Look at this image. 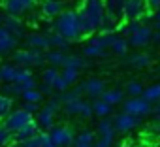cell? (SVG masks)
<instances>
[{
  "instance_id": "39",
  "label": "cell",
  "mask_w": 160,
  "mask_h": 147,
  "mask_svg": "<svg viewBox=\"0 0 160 147\" xmlns=\"http://www.w3.org/2000/svg\"><path fill=\"white\" fill-rule=\"evenodd\" d=\"M45 108H49L51 111H55V113H58L60 109H62V104H60V100H58V96H51V98H47V102L43 104Z\"/></svg>"
},
{
  "instance_id": "10",
  "label": "cell",
  "mask_w": 160,
  "mask_h": 147,
  "mask_svg": "<svg viewBox=\"0 0 160 147\" xmlns=\"http://www.w3.org/2000/svg\"><path fill=\"white\" fill-rule=\"evenodd\" d=\"M62 111H64L68 117H81V119H91V117H92V106H91L89 102H85L83 98L64 104V106H62Z\"/></svg>"
},
{
  "instance_id": "33",
  "label": "cell",
  "mask_w": 160,
  "mask_h": 147,
  "mask_svg": "<svg viewBox=\"0 0 160 147\" xmlns=\"http://www.w3.org/2000/svg\"><path fill=\"white\" fill-rule=\"evenodd\" d=\"M57 78H58V70L53 68V66H49V68H45V70L42 72V83H40V85H45V87H51V89H53Z\"/></svg>"
},
{
  "instance_id": "22",
  "label": "cell",
  "mask_w": 160,
  "mask_h": 147,
  "mask_svg": "<svg viewBox=\"0 0 160 147\" xmlns=\"http://www.w3.org/2000/svg\"><path fill=\"white\" fill-rule=\"evenodd\" d=\"M100 100H104L108 106H117V104H121V102H124V93L121 91V89H106L104 91V94L100 96Z\"/></svg>"
},
{
  "instance_id": "9",
  "label": "cell",
  "mask_w": 160,
  "mask_h": 147,
  "mask_svg": "<svg viewBox=\"0 0 160 147\" xmlns=\"http://www.w3.org/2000/svg\"><path fill=\"white\" fill-rule=\"evenodd\" d=\"M147 15V4L145 0H126L122 8V19L126 23L132 21H141Z\"/></svg>"
},
{
  "instance_id": "36",
  "label": "cell",
  "mask_w": 160,
  "mask_h": 147,
  "mask_svg": "<svg viewBox=\"0 0 160 147\" xmlns=\"http://www.w3.org/2000/svg\"><path fill=\"white\" fill-rule=\"evenodd\" d=\"M60 78L66 81L68 87H73V85L77 83V79H79V72H77V70H70V68H62Z\"/></svg>"
},
{
  "instance_id": "13",
  "label": "cell",
  "mask_w": 160,
  "mask_h": 147,
  "mask_svg": "<svg viewBox=\"0 0 160 147\" xmlns=\"http://www.w3.org/2000/svg\"><path fill=\"white\" fill-rule=\"evenodd\" d=\"M111 123H113L115 134H117V132H119V134H126V132L134 130L136 126H139V119L134 117V115H128V113H124V111L117 113V115L111 119Z\"/></svg>"
},
{
  "instance_id": "21",
  "label": "cell",
  "mask_w": 160,
  "mask_h": 147,
  "mask_svg": "<svg viewBox=\"0 0 160 147\" xmlns=\"http://www.w3.org/2000/svg\"><path fill=\"white\" fill-rule=\"evenodd\" d=\"M17 70H19V66H15V64H2L0 66V85L15 83Z\"/></svg>"
},
{
  "instance_id": "29",
  "label": "cell",
  "mask_w": 160,
  "mask_h": 147,
  "mask_svg": "<svg viewBox=\"0 0 160 147\" xmlns=\"http://www.w3.org/2000/svg\"><path fill=\"white\" fill-rule=\"evenodd\" d=\"M47 38H49V49H55V51H62V53H64V51L70 47V42H68L66 38H62L60 34H57V32L49 34Z\"/></svg>"
},
{
  "instance_id": "47",
  "label": "cell",
  "mask_w": 160,
  "mask_h": 147,
  "mask_svg": "<svg viewBox=\"0 0 160 147\" xmlns=\"http://www.w3.org/2000/svg\"><path fill=\"white\" fill-rule=\"evenodd\" d=\"M0 27H2V15H0Z\"/></svg>"
},
{
  "instance_id": "44",
  "label": "cell",
  "mask_w": 160,
  "mask_h": 147,
  "mask_svg": "<svg viewBox=\"0 0 160 147\" xmlns=\"http://www.w3.org/2000/svg\"><path fill=\"white\" fill-rule=\"evenodd\" d=\"M151 42H152V43H156V45H160V32H158V30H156V32H152Z\"/></svg>"
},
{
  "instance_id": "32",
  "label": "cell",
  "mask_w": 160,
  "mask_h": 147,
  "mask_svg": "<svg viewBox=\"0 0 160 147\" xmlns=\"http://www.w3.org/2000/svg\"><path fill=\"white\" fill-rule=\"evenodd\" d=\"M141 98H145L149 104H156V102L160 100V83H154V85H151V87L143 89Z\"/></svg>"
},
{
  "instance_id": "2",
  "label": "cell",
  "mask_w": 160,
  "mask_h": 147,
  "mask_svg": "<svg viewBox=\"0 0 160 147\" xmlns=\"http://www.w3.org/2000/svg\"><path fill=\"white\" fill-rule=\"evenodd\" d=\"M53 30L57 34H60L62 38H66L70 43L79 42L83 38L81 34V27H79V19H77V12L75 10H64L55 21H53Z\"/></svg>"
},
{
  "instance_id": "26",
  "label": "cell",
  "mask_w": 160,
  "mask_h": 147,
  "mask_svg": "<svg viewBox=\"0 0 160 147\" xmlns=\"http://www.w3.org/2000/svg\"><path fill=\"white\" fill-rule=\"evenodd\" d=\"M124 2H126V0H104L106 13L115 15V17L121 21V19H122V8H124Z\"/></svg>"
},
{
  "instance_id": "16",
  "label": "cell",
  "mask_w": 160,
  "mask_h": 147,
  "mask_svg": "<svg viewBox=\"0 0 160 147\" xmlns=\"http://www.w3.org/2000/svg\"><path fill=\"white\" fill-rule=\"evenodd\" d=\"M25 43H27L28 49H34V51H42V53L49 51V38L43 32H30V34H27L25 36Z\"/></svg>"
},
{
  "instance_id": "41",
  "label": "cell",
  "mask_w": 160,
  "mask_h": 147,
  "mask_svg": "<svg viewBox=\"0 0 160 147\" xmlns=\"http://www.w3.org/2000/svg\"><path fill=\"white\" fill-rule=\"evenodd\" d=\"M40 147H55L47 132H40Z\"/></svg>"
},
{
  "instance_id": "3",
  "label": "cell",
  "mask_w": 160,
  "mask_h": 147,
  "mask_svg": "<svg viewBox=\"0 0 160 147\" xmlns=\"http://www.w3.org/2000/svg\"><path fill=\"white\" fill-rule=\"evenodd\" d=\"M117 34H94L83 45V55L89 58H104L109 55V45L113 43Z\"/></svg>"
},
{
  "instance_id": "48",
  "label": "cell",
  "mask_w": 160,
  "mask_h": 147,
  "mask_svg": "<svg viewBox=\"0 0 160 147\" xmlns=\"http://www.w3.org/2000/svg\"><path fill=\"white\" fill-rule=\"evenodd\" d=\"M138 147H151V145H138Z\"/></svg>"
},
{
  "instance_id": "42",
  "label": "cell",
  "mask_w": 160,
  "mask_h": 147,
  "mask_svg": "<svg viewBox=\"0 0 160 147\" xmlns=\"http://www.w3.org/2000/svg\"><path fill=\"white\" fill-rule=\"evenodd\" d=\"M145 4H147V8L160 12V0H145Z\"/></svg>"
},
{
  "instance_id": "28",
  "label": "cell",
  "mask_w": 160,
  "mask_h": 147,
  "mask_svg": "<svg viewBox=\"0 0 160 147\" xmlns=\"http://www.w3.org/2000/svg\"><path fill=\"white\" fill-rule=\"evenodd\" d=\"M108 51H111V53L117 55V57H126V53H128V42H126V38H122V36L117 34Z\"/></svg>"
},
{
  "instance_id": "1",
  "label": "cell",
  "mask_w": 160,
  "mask_h": 147,
  "mask_svg": "<svg viewBox=\"0 0 160 147\" xmlns=\"http://www.w3.org/2000/svg\"><path fill=\"white\" fill-rule=\"evenodd\" d=\"M77 12V19H79V27H81V34L83 36H94L100 30L102 19L106 15V8H104V0H83Z\"/></svg>"
},
{
  "instance_id": "12",
  "label": "cell",
  "mask_w": 160,
  "mask_h": 147,
  "mask_svg": "<svg viewBox=\"0 0 160 147\" xmlns=\"http://www.w3.org/2000/svg\"><path fill=\"white\" fill-rule=\"evenodd\" d=\"M2 27L8 30V34H12L15 40H23L27 36V23L21 17H13V15H2Z\"/></svg>"
},
{
  "instance_id": "15",
  "label": "cell",
  "mask_w": 160,
  "mask_h": 147,
  "mask_svg": "<svg viewBox=\"0 0 160 147\" xmlns=\"http://www.w3.org/2000/svg\"><path fill=\"white\" fill-rule=\"evenodd\" d=\"M81 89H83V94H87L89 98L98 100L104 94V91H106V83L100 78H89V79H85L81 83Z\"/></svg>"
},
{
  "instance_id": "17",
  "label": "cell",
  "mask_w": 160,
  "mask_h": 147,
  "mask_svg": "<svg viewBox=\"0 0 160 147\" xmlns=\"http://www.w3.org/2000/svg\"><path fill=\"white\" fill-rule=\"evenodd\" d=\"M55 117H57V113H55V111H51L49 108L42 106V108L38 109L36 117H34V121H36V124H38L40 132H49V130L55 126Z\"/></svg>"
},
{
  "instance_id": "7",
  "label": "cell",
  "mask_w": 160,
  "mask_h": 147,
  "mask_svg": "<svg viewBox=\"0 0 160 147\" xmlns=\"http://www.w3.org/2000/svg\"><path fill=\"white\" fill-rule=\"evenodd\" d=\"M30 121H34V115H30V113H27L25 109H12L10 113H8V117L2 121V124L12 132V134H15V132H19L25 124H28Z\"/></svg>"
},
{
  "instance_id": "4",
  "label": "cell",
  "mask_w": 160,
  "mask_h": 147,
  "mask_svg": "<svg viewBox=\"0 0 160 147\" xmlns=\"http://www.w3.org/2000/svg\"><path fill=\"white\" fill-rule=\"evenodd\" d=\"M13 64L19 68H40L45 64V53L34 51V49H15L13 55Z\"/></svg>"
},
{
  "instance_id": "31",
  "label": "cell",
  "mask_w": 160,
  "mask_h": 147,
  "mask_svg": "<svg viewBox=\"0 0 160 147\" xmlns=\"http://www.w3.org/2000/svg\"><path fill=\"white\" fill-rule=\"evenodd\" d=\"M92 115H96V117H100V119H106V117H109V113H111V106H108L104 100H94L92 104Z\"/></svg>"
},
{
  "instance_id": "40",
  "label": "cell",
  "mask_w": 160,
  "mask_h": 147,
  "mask_svg": "<svg viewBox=\"0 0 160 147\" xmlns=\"http://www.w3.org/2000/svg\"><path fill=\"white\" fill-rule=\"evenodd\" d=\"M21 109H25V111L30 113V115H36L38 109H40V104H28V102H23V104H21Z\"/></svg>"
},
{
  "instance_id": "8",
  "label": "cell",
  "mask_w": 160,
  "mask_h": 147,
  "mask_svg": "<svg viewBox=\"0 0 160 147\" xmlns=\"http://www.w3.org/2000/svg\"><path fill=\"white\" fill-rule=\"evenodd\" d=\"M122 111L128 113V115H134V117L141 119V117H145V115H149L152 111V106L145 98L136 96V98H128V100L122 102Z\"/></svg>"
},
{
  "instance_id": "19",
  "label": "cell",
  "mask_w": 160,
  "mask_h": 147,
  "mask_svg": "<svg viewBox=\"0 0 160 147\" xmlns=\"http://www.w3.org/2000/svg\"><path fill=\"white\" fill-rule=\"evenodd\" d=\"M151 62H152V57L149 55V53H134V55H130L128 58H126V64L130 66V68H136V70H143V68H149L151 66Z\"/></svg>"
},
{
  "instance_id": "35",
  "label": "cell",
  "mask_w": 160,
  "mask_h": 147,
  "mask_svg": "<svg viewBox=\"0 0 160 147\" xmlns=\"http://www.w3.org/2000/svg\"><path fill=\"white\" fill-rule=\"evenodd\" d=\"M21 98H23V102H28V104H42L43 102V94L38 91V87L30 89V91H25L21 94Z\"/></svg>"
},
{
  "instance_id": "25",
  "label": "cell",
  "mask_w": 160,
  "mask_h": 147,
  "mask_svg": "<svg viewBox=\"0 0 160 147\" xmlns=\"http://www.w3.org/2000/svg\"><path fill=\"white\" fill-rule=\"evenodd\" d=\"M119 25H121V21L115 17V15H109V13H106L104 15V19H102V25H100V34H115V30L119 28Z\"/></svg>"
},
{
  "instance_id": "20",
  "label": "cell",
  "mask_w": 160,
  "mask_h": 147,
  "mask_svg": "<svg viewBox=\"0 0 160 147\" xmlns=\"http://www.w3.org/2000/svg\"><path fill=\"white\" fill-rule=\"evenodd\" d=\"M38 134H40V128H38L36 121H30V123L25 124L19 132L13 134V139H15V141H27V139H30V138H34V136H38Z\"/></svg>"
},
{
  "instance_id": "30",
  "label": "cell",
  "mask_w": 160,
  "mask_h": 147,
  "mask_svg": "<svg viewBox=\"0 0 160 147\" xmlns=\"http://www.w3.org/2000/svg\"><path fill=\"white\" fill-rule=\"evenodd\" d=\"M64 57H66V53H62V51H55V49H49V51L45 53V62L51 64L53 68H58V66L62 68Z\"/></svg>"
},
{
  "instance_id": "38",
  "label": "cell",
  "mask_w": 160,
  "mask_h": 147,
  "mask_svg": "<svg viewBox=\"0 0 160 147\" xmlns=\"http://www.w3.org/2000/svg\"><path fill=\"white\" fill-rule=\"evenodd\" d=\"M141 93H143V85H141L139 81H128V85H126V94H128L130 98L141 96Z\"/></svg>"
},
{
  "instance_id": "24",
  "label": "cell",
  "mask_w": 160,
  "mask_h": 147,
  "mask_svg": "<svg viewBox=\"0 0 160 147\" xmlns=\"http://www.w3.org/2000/svg\"><path fill=\"white\" fill-rule=\"evenodd\" d=\"M94 141H96V134H94V132H91V130H81V132L75 136L73 147H94Z\"/></svg>"
},
{
  "instance_id": "23",
  "label": "cell",
  "mask_w": 160,
  "mask_h": 147,
  "mask_svg": "<svg viewBox=\"0 0 160 147\" xmlns=\"http://www.w3.org/2000/svg\"><path fill=\"white\" fill-rule=\"evenodd\" d=\"M57 96H58L60 104L64 106V104L73 102V100H81L83 98V89H81V85H75V87H70L68 91H64V93H60Z\"/></svg>"
},
{
  "instance_id": "18",
  "label": "cell",
  "mask_w": 160,
  "mask_h": 147,
  "mask_svg": "<svg viewBox=\"0 0 160 147\" xmlns=\"http://www.w3.org/2000/svg\"><path fill=\"white\" fill-rule=\"evenodd\" d=\"M19 40H15L12 34H8V30L4 27H0V57H10L13 55V51L17 49Z\"/></svg>"
},
{
  "instance_id": "45",
  "label": "cell",
  "mask_w": 160,
  "mask_h": 147,
  "mask_svg": "<svg viewBox=\"0 0 160 147\" xmlns=\"http://www.w3.org/2000/svg\"><path fill=\"white\" fill-rule=\"evenodd\" d=\"M154 27H156V30L160 32V12L154 13Z\"/></svg>"
},
{
  "instance_id": "14",
  "label": "cell",
  "mask_w": 160,
  "mask_h": 147,
  "mask_svg": "<svg viewBox=\"0 0 160 147\" xmlns=\"http://www.w3.org/2000/svg\"><path fill=\"white\" fill-rule=\"evenodd\" d=\"M62 12H64L62 0H42L40 2V15L49 21H55Z\"/></svg>"
},
{
  "instance_id": "27",
  "label": "cell",
  "mask_w": 160,
  "mask_h": 147,
  "mask_svg": "<svg viewBox=\"0 0 160 147\" xmlns=\"http://www.w3.org/2000/svg\"><path fill=\"white\" fill-rule=\"evenodd\" d=\"M87 66V60L81 57V55H66L64 57V62H62V68H70V70H83Z\"/></svg>"
},
{
  "instance_id": "34",
  "label": "cell",
  "mask_w": 160,
  "mask_h": 147,
  "mask_svg": "<svg viewBox=\"0 0 160 147\" xmlns=\"http://www.w3.org/2000/svg\"><path fill=\"white\" fill-rule=\"evenodd\" d=\"M12 109H13V98H8V96H4L0 93V123L8 117V113Z\"/></svg>"
},
{
  "instance_id": "5",
  "label": "cell",
  "mask_w": 160,
  "mask_h": 147,
  "mask_svg": "<svg viewBox=\"0 0 160 147\" xmlns=\"http://www.w3.org/2000/svg\"><path fill=\"white\" fill-rule=\"evenodd\" d=\"M6 15H13V17H23L28 15L36 6L38 0H0Z\"/></svg>"
},
{
  "instance_id": "6",
  "label": "cell",
  "mask_w": 160,
  "mask_h": 147,
  "mask_svg": "<svg viewBox=\"0 0 160 147\" xmlns=\"http://www.w3.org/2000/svg\"><path fill=\"white\" fill-rule=\"evenodd\" d=\"M49 138L53 141L55 147H73V141H75V134L70 126L66 124H55L49 132Z\"/></svg>"
},
{
  "instance_id": "11",
  "label": "cell",
  "mask_w": 160,
  "mask_h": 147,
  "mask_svg": "<svg viewBox=\"0 0 160 147\" xmlns=\"http://www.w3.org/2000/svg\"><path fill=\"white\" fill-rule=\"evenodd\" d=\"M151 38H152V28L149 25L139 23V27L126 38V42L128 47H147L151 43Z\"/></svg>"
},
{
  "instance_id": "37",
  "label": "cell",
  "mask_w": 160,
  "mask_h": 147,
  "mask_svg": "<svg viewBox=\"0 0 160 147\" xmlns=\"http://www.w3.org/2000/svg\"><path fill=\"white\" fill-rule=\"evenodd\" d=\"M15 139H13V134L0 123V147H10L12 143H13Z\"/></svg>"
},
{
  "instance_id": "46",
  "label": "cell",
  "mask_w": 160,
  "mask_h": 147,
  "mask_svg": "<svg viewBox=\"0 0 160 147\" xmlns=\"http://www.w3.org/2000/svg\"><path fill=\"white\" fill-rule=\"evenodd\" d=\"M152 111H154V115H156V117H160V100H158V102L154 104V108H152Z\"/></svg>"
},
{
  "instance_id": "43",
  "label": "cell",
  "mask_w": 160,
  "mask_h": 147,
  "mask_svg": "<svg viewBox=\"0 0 160 147\" xmlns=\"http://www.w3.org/2000/svg\"><path fill=\"white\" fill-rule=\"evenodd\" d=\"M151 128H152V132H156V134L160 136V117H156V119H154V123H152V126H151Z\"/></svg>"
}]
</instances>
